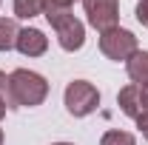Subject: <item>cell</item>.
I'll list each match as a JSON object with an SVG mask.
<instances>
[{"mask_svg":"<svg viewBox=\"0 0 148 145\" xmlns=\"http://www.w3.org/2000/svg\"><path fill=\"white\" fill-rule=\"evenodd\" d=\"M9 91H12V103L23 108H34L49 97V83L46 77L29 68H17L9 74Z\"/></svg>","mask_w":148,"mask_h":145,"instance_id":"cell-1","label":"cell"},{"mask_svg":"<svg viewBox=\"0 0 148 145\" xmlns=\"http://www.w3.org/2000/svg\"><path fill=\"white\" fill-rule=\"evenodd\" d=\"M43 14L49 17L57 40H60V46L66 51H80L83 49V43H86V26L74 17L69 9H49V6H43Z\"/></svg>","mask_w":148,"mask_h":145,"instance_id":"cell-2","label":"cell"},{"mask_svg":"<svg viewBox=\"0 0 148 145\" xmlns=\"http://www.w3.org/2000/svg\"><path fill=\"white\" fill-rule=\"evenodd\" d=\"M100 51L108 57V60H114V63H120V60L128 63L140 49H137V37H134V31L114 26V29H108V31L100 34Z\"/></svg>","mask_w":148,"mask_h":145,"instance_id":"cell-3","label":"cell"},{"mask_svg":"<svg viewBox=\"0 0 148 145\" xmlns=\"http://www.w3.org/2000/svg\"><path fill=\"white\" fill-rule=\"evenodd\" d=\"M63 100H66V108H69L71 117H88L100 105V91L94 88L91 83H86V80H71L66 85V97Z\"/></svg>","mask_w":148,"mask_h":145,"instance_id":"cell-4","label":"cell"},{"mask_svg":"<svg viewBox=\"0 0 148 145\" xmlns=\"http://www.w3.org/2000/svg\"><path fill=\"white\" fill-rule=\"evenodd\" d=\"M83 9L88 14V23L100 29V34L114 29L120 20V0H83Z\"/></svg>","mask_w":148,"mask_h":145,"instance_id":"cell-5","label":"cell"},{"mask_svg":"<svg viewBox=\"0 0 148 145\" xmlns=\"http://www.w3.org/2000/svg\"><path fill=\"white\" fill-rule=\"evenodd\" d=\"M117 105L123 108V114L125 117H131V120H137V117H143V114H148V88H143V85H125V88L117 94Z\"/></svg>","mask_w":148,"mask_h":145,"instance_id":"cell-6","label":"cell"},{"mask_svg":"<svg viewBox=\"0 0 148 145\" xmlns=\"http://www.w3.org/2000/svg\"><path fill=\"white\" fill-rule=\"evenodd\" d=\"M14 49L26 57H40V54H46V49H49V37L43 34L40 29H20Z\"/></svg>","mask_w":148,"mask_h":145,"instance_id":"cell-7","label":"cell"},{"mask_svg":"<svg viewBox=\"0 0 148 145\" xmlns=\"http://www.w3.org/2000/svg\"><path fill=\"white\" fill-rule=\"evenodd\" d=\"M125 68H128V77L134 80V85L148 88V51H137L125 63Z\"/></svg>","mask_w":148,"mask_h":145,"instance_id":"cell-8","label":"cell"},{"mask_svg":"<svg viewBox=\"0 0 148 145\" xmlns=\"http://www.w3.org/2000/svg\"><path fill=\"white\" fill-rule=\"evenodd\" d=\"M17 23L14 20H6L0 17V51H9V49H14V43H17Z\"/></svg>","mask_w":148,"mask_h":145,"instance_id":"cell-9","label":"cell"},{"mask_svg":"<svg viewBox=\"0 0 148 145\" xmlns=\"http://www.w3.org/2000/svg\"><path fill=\"white\" fill-rule=\"evenodd\" d=\"M14 14L20 20H32L43 14V0H14Z\"/></svg>","mask_w":148,"mask_h":145,"instance_id":"cell-10","label":"cell"},{"mask_svg":"<svg viewBox=\"0 0 148 145\" xmlns=\"http://www.w3.org/2000/svg\"><path fill=\"white\" fill-rule=\"evenodd\" d=\"M100 145H137V140H134V134H128V131H106L103 140H100Z\"/></svg>","mask_w":148,"mask_h":145,"instance_id":"cell-11","label":"cell"},{"mask_svg":"<svg viewBox=\"0 0 148 145\" xmlns=\"http://www.w3.org/2000/svg\"><path fill=\"white\" fill-rule=\"evenodd\" d=\"M0 97L6 100V105H14V103H12V91H9V77L3 71H0Z\"/></svg>","mask_w":148,"mask_h":145,"instance_id":"cell-12","label":"cell"},{"mask_svg":"<svg viewBox=\"0 0 148 145\" xmlns=\"http://www.w3.org/2000/svg\"><path fill=\"white\" fill-rule=\"evenodd\" d=\"M134 14H137V20H140L143 26H148V0H140V3H137V12H134Z\"/></svg>","mask_w":148,"mask_h":145,"instance_id":"cell-13","label":"cell"},{"mask_svg":"<svg viewBox=\"0 0 148 145\" xmlns=\"http://www.w3.org/2000/svg\"><path fill=\"white\" fill-rule=\"evenodd\" d=\"M71 3H77V0H43V6H49V9H69Z\"/></svg>","mask_w":148,"mask_h":145,"instance_id":"cell-14","label":"cell"},{"mask_svg":"<svg viewBox=\"0 0 148 145\" xmlns=\"http://www.w3.org/2000/svg\"><path fill=\"white\" fill-rule=\"evenodd\" d=\"M137 128H140V134L148 140V114H143V117H137Z\"/></svg>","mask_w":148,"mask_h":145,"instance_id":"cell-15","label":"cell"},{"mask_svg":"<svg viewBox=\"0 0 148 145\" xmlns=\"http://www.w3.org/2000/svg\"><path fill=\"white\" fill-rule=\"evenodd\" d=\"M3 117H6V100L0 97V120H3Z\"/></svg>","mask_w":148,"mask_h":145,"instance_id":"cell-16","label":"cell"},{"mask_svg":"<svg viewBox=\"0 0 148 145\" xmlns=\"http://www.w3.org/2000/svg\"><path fill=\"white\" fill-rule=\"evenodd\" d=\"M54 145H74V142H54Z\"/></svg>","mask_w":148,"mask_h":145,"instance_id":"cell-17","label":"cell"},{"mask_svg":"<svg viewBox=\"0 0 148 145\" xmlns=\"http://www.w3.org/2000/svg\"><path fill=\"white\" fill-rule=\"evenodd\" d=\"M0 145H3V131H0Z\"/></svg>","mask_w":148,"mask_h":145,"instance_id":"cell-18","label":"cell"}]
</instances>
